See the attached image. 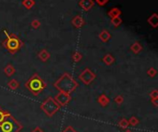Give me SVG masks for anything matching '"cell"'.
Wrapping results in <instances>:
<instances>
[{"label":"cell","mask_w":158,"mask_h":132,"mask_svg":"<svg viewBox=\"0 0 158 132\" xmlns=\"http://www.w3.org/2000/svg\"><path fill=\"white\" fill-rule=\"evenodd\" d=\"M54 86L59 92L70 94L76 90V88L79 86V84L74 80V78L70 74L65 73L54 84Z\"/></svg>","instance_id":"6da1fadb"},{"label":"cell","mask_w":158,"mask_h":132,"mask_svg":"<svg viewBox=\"0 0 158 132\" xmlns=\"http://www.w3.org/2000/svg\"><path fill=\"white\" fill-rule=\"evenodd\" d=\"M25 86L34 96H37L45 89L47 84L38 74H34L26 82Z\"/></svg>","instance_id":"7a4b0ae2"},{"label":"cell","mask_w":158,"mask_h":132,"mask_svg":"<svg viewBox=\"0 0 158 132\" xmlns=\"http://www.w3.org/2000/svg\"><path fill=\"white\" fill-rule=\"evenodd\" d=\"M22 128V125L11 114L0 123V132H19Z\"/></svg>","instance_id":"3957f363"},{"label":"cell","mask_w":158,"mask_h":132,"mask_svg":"<svg viewBox=\"0 0 158 132\" xmlns=\"http://www.w3.org/2000/svg\"><path fill=\"white\" fill-rule=\"evenodd\" d=\"M40 107L47 117H52L60 109L61 106L57 103V101L55 100L54 98L49 96L48 98H46L45 100L41 104Z\"/></svg>","instance_id":"277c9868"},{"label":"cell","mask_w":158,"mask_h":132,"mask_svg":"<svg viewBox=\"0 0 158 132\" xmlns=\"http://www.w3.org/2000/svg\"><path fill=\"white\" fill-rule=\"evenodd\" d=\"M3 46L10 53H15L22 47V41L15 35H11V36H8L7 40L3 42Z\"/></svg>","instance_id":"5b68a950"},{"label":"cell","mask_w":158,"mask_h":132,"mask_svg":"<svg viewBox=\"0 0 158 132\" xmlns=\"http://www.w3.org/2000/svg\"><path fill=\"white\" fill-rule=\"evenodd\" d=\"M95 73H92L90 69H85L79 76V79L85 84V85H89L91 83H92L95 79Z\"/></svg>","instance_id":"8992f818"},{"label":"cell","mask_w":158,"mask_h":132,"mask_svg":"<svg viewBox=\"0 0 158 132\" xmlns=\"http://www.w3.org/2000/svg\"><path fill=\"white\" fill-rule=\"evenodd\" d=\"M55 100L60 106H66L71 100V96L70 94L64 93V92H59L56 96H55Z\"/></svg>","instance_id":"52a82bcc"},{"label":"cell","mask_w":158,"mask_h":132,"mask_svg":"<svg viewBox=\"0 0 158 132\" xmlns=\"http://www.w3.org/2000/svg\"><path fill=\"white\" fill-rule=\"evenodd\" d=\"M94 5L93 0H80V7L85 11L90 10Z\"/></svg>","instance_id":"ba28073f"},{"label":"cell","mask_w":158,"mask_h":132,"mask_svg":"<svg viewBox=\"0 0 158 132\" xmlns=\"http://www.w3.org/2000/svg\"><path fill=\"white\" fill-rule=\"evenodd\" d=\"M97 101H98V103L100 104L101 106L105 107V106H107L109 105L110 99H109V97H108L107 95H105L104 94H103V95H99V97H98V99H97Z\"/></svg>","instance_id":"9c48e42d"},{"label":"cell","mask_w":158,"mask_h":132,"mask_svg":"<svg viewBox=\"0 0 158 132\" xmlns=\"http://www.w3.org/2000/svg\"><path fill=\"white\" fill-rule=\"evenodd\" d=\"M148 23L153 27V28H157L158 27V16L156 13H154L149 18H148Z\"/></svg>","instance_id":"30bf717a"},{"label":"cell","mask_w":158,"mask_h":132,"mask_svg":"<svg viewBox=\"0 0 158 132\" xmlns=\"http://www.w3.org/2000/svg\"><path fill=\"white\" fill-rule=\"evenodd\" d=\"M121 15V10L118 7H113L111 8L109 11H108V16L111 18H117V17H119Z\"/></svg>","instance_id":"8fae6325"},{"label":"cell","mask_w":158,"mask_h":132,"mask_svg":"<svg viewBox=\"0 0 158 132\" xmlns=\"http://www.w3.org/2000/svg\"><path fill=\"white\" fill-rule=\"evenodd\" d=\"M38 57L40 58L41 61L46 62V61L50 58V53H49L46 50H42V51L38 53Z\"/></svg>","instance_id":"7c38bea8"},{"label":"cell","mask_w":158,"mask_h":132,"mask_svg":"<svg viewBox=\"0 0 158 132\" xmlns=\"http://www.w3.org/2000/svg\"><path fill=\"white\" fill-rule=\"evenodd\" d=\"M7 86L10 90H17L18 88L19 87V83L16 80V79H12V80H10L8 83H7Z\"/></svg>","instance_id":"4fadbf2b"},{"label":"cell","mask_w":158,"mask_h":132,"mask_svg":"<svg viewBox=\"0 0 158 132\" xmlns=\"http://www.w3.org/2000/svg\"><path fill=\"white\" fill-rule=\"evenodd\" d=\"M99 38L102 41L104 42H107L109 40V39L111 38V35H110V33L107 30H103L100 34H99Z\"/></svg>","instance_id":"5bb4252c"},{"label":"cell","mask_w":158,"mask_h":132,"mask_svg":"<svg viewBox=\"0 0 158 132\" xmlns=\"http://www.w3.org/2000/svg\"><path fill=\"white\" fill-rule=\"evenodd\" d=\"M15 72H16L15 68L13 67L12 65H10V64L7 65L6 67H5V69H4V73H6V75H7V76H8V77L12 76V75L15 73Z\"/></svg>","instance_id":"9a60e30c"},{"label":"cell","mask_w":158,"mask_h":132,"mask_svg":"<svg viewBox=\"0 0 158 132\" xmlns=\"http://www.w3.org/2000/svg\"><path fill=\"white\" fill-rule=\"evenodd\" d=\"M130 50H131L132 52H134V53H136V54H138V53L142 50V45H141L139 42H135V43H133L132 45H131Z\"/></svg>","instance_id":"2e32d148"},{"label":"cell","mask_w":158,"mask_h":132,"mask_svg":"<svg viewBox=\"0 0 158 132\" xmlns=\"http://www.w3.org/2000/svg\"><path fill=\"white\" fill-rule=\"evenodd\" d=\"M72 23L76 28H80L84 25V21L82 20V18L80 17H76L74 19L72 20Z\"/></svg>","instance_id":"e0dca14e"},{"label":"cell","mask_w":158,"mask_h":132,"mask_svg":"<svg viewBox=\"0 0 158 132\" xmlns=\"http://www.w3.org/2000/svg\"><path fill=\"white\" fill-rule=\"evenodd\" d=\"M103 62L107 65H111L115 62V58L112 56L111 54H107L103 59Z\"/></svg>","instance_id":"ac0fdd59"},{"label":"cell","mask_w":158,"mask_h":132,"mask_svg":"<svg viewBox=\"0 0 158 132\" xmlns=\"http://www.w3.org/2000/svg\"><path fill=\"white\" fill-rule=\"evenodd\" d=\"M128 122H129V126L136 127V126H138V125L140 124V120L138 119V117H136L135 116H132V117L128 120Z\"/></svg>","instance_id":"d6986e66"},{"label":"cell","mask_w":158,"mask_h":132,"mask_svg":"<svg viewBox=\"0 0 158 132\" xmlns=\"http://www.w3.org/2000/svg\"><path fill=\"white\" fill-rule=\"evenodd\" d=\"M9 115H10L9 112H7V110L3 109L1 106H0V123L3 122V121L5 120V118H6L7 116H9Z\"/></svg>","instance_id":"ffe728a7"},{"label":"cell","mask_w":158,"mask_h":132,"mask_svg":"<svg viewBox=\"0 0 158 132\" xmlns=\"http://www.w3.org/2000/svg\"><path fill=\"white\" fill-rule=\"evenodd\" d=\"M118 127L120 128H123V129H127L129 128V122L128 120L126 118H122L121 120H119L118 122Z\"/></svg>","instance_id":"44dd1931"},{"label":"cell","mask_w":158,"mask_h":132,"mask_svg":"<svg viewBox=\"0 0 158 132\" xmlns=\"http://www.w3.org/2000/svg\"><path fill=\"white\" fill-rule=\"evenodd\" d=\"M111 22H112V24H113L115 27H118V26L122 23V19H121L120 17H117V18H111Z\"/></svg>","instance_id":"7402d4cb"},{"label":"cell","mask_w":158,"mask_h":132,"mask_svg":"<svg viewBox=\"0 0 158 132\" xmlns=\"http://www.w3.org/2000/svg\"><path fill=\"white\" fill-rule=\"evenodd\" d=\"M114 101H115V103L117 104V105L120 106V105L123 104V102H124V98H123L122 95H117V96L114 98Z\"/></svg>","instance_id":"603a6c76"},{"label":"cell","mask_w":158,"mask_h":132,"mask_svg":"<svg viewBox=\"0 0 158 132\" xmlns=\"http://www.w3.org/2000/svg\"><path fill=\"white\" fill-rule=\"evenodd\" d=\"M72 59H73V61H74V62H80V59H81V54L80 52H78V51L74 52V53H73V55H72Z\"/></svg>","instance_id":"cb8c5ba5"},{"label":"cell","mask_w":158,"mask_h":132,"mask_svg":"<svg viewBox=\"0 0 158 132\" xmlns=\"http://www.w3.org/2000/svg\"><path fill=\"white\" fill-rule=\"evenodd\" d=\"M23 5L27 8H31V7L34 5V2L33 1V0H24V1H23Z\"/></svg>","instance_id":"d4e9b609"},{"label":"cell","mask_w":158,"mask_h":132,"mask_svg":"<svg viewBox=\"0 0 158 132\" xmlns=\"http://www.w3.org/2000/svg\"><path fill=\"white\" fill-rule=\"evenodd\" d=\"M150 98H151V100L152 99H158V91L156 89L153 90L150 93Z\"/></svg>","instance_id":"484cf974"},{"label":"cell","mask_w":158,"mask_h":132,"mask_svg":"<svg viewBox=\"0 0 158 132\" xmlns=\"http://www.w3.org/2000/svg\"><path fill=\"white\" fill-rule=\"evenodd\" d=\"M147 73H148V75L150 76V77H154L155 75H156V73H157V71L154 69V68H150L149 70H148V72H147Z\"/></svg>","instance_id":"4316f807"},{"label":"cell","mask_w":158,"mask_h":132,"mask_svg":"<svg viewBox=\"0 0 158 132\" xmlns=\"http://www.w3.org/2000/svg\"><path fill=\"white\" fill-rule=\"evenodd\" d=\"M62 132H77V130H75L73 127L69 126V127H67L64 130H63Z\"/></svg>","instance_id":"83f0119b"},{"label":"cell","mask_w":158,"mask_h":132,"mask_svg":"<svg viewBox=\"0 0 158 132\" xmlns=\"http://www.w3.org/2000/svg\"><path fill=\"white\" fill-rule=\"evenodd\" d=\"M95 2L99 6H104L105 4L108 2V0H95Z\"/></svg>","instance_id":"f1b7e54d"},{"label":"cell","mask_w":158,"mask_h":132,"mask_svg":"<svg viewBox=\"0 0 158 132\" xmlns=\"http://www.w3.org/2000/svg\"><path fill=\"white\" fill-rule=\"evenodd\" d=\"M31 26H33L34 28H35V29H37L40 26V22L38 20H34V21H33V23H31Z\"/></svg>","instance_id":"f546056e"},{"label":"cell","mask_w":158,"mask_h":132,"mask_svg":"<svg viewBox=\"0 0 158 132\" xmlns=\"http://www.w3.org/2000/svg\"><path fill=\"white\" fill-rule=\"evenodd\" d=\"M31 132H45V131L43 130V128H41L40 127H36L35 128H34Z\"/></svg>","instance_id":"4dcf8cb0"},{"label":"cell","mask_w":158,"mask_h":132,"mask_svg":"<svg viewBox=\"0 0 158 132\" xmlns=\"http://www.w3.org/2000/svg\"><path fill=\"white\" fill-rule=\"evenodd\" d=\"M152 103L155 107H158V99H152Z\"/></svg>","instance_id":"1f68e13d"},{"label":"cell","mask_w":158,"mask_h":132,"mask_svg":"<svg viewBox=\"0 0 158 132\" xmlns=\"http://www.w3.org/2000/svg\"><path fill=\"white\" fill-rule=\"evenodd\" d=\"M124 132H133V131H132L131 129H129V128H127V129H125V130H124Z\"/></svg>","instance_id":"d6a6232c"}]
</instances>
